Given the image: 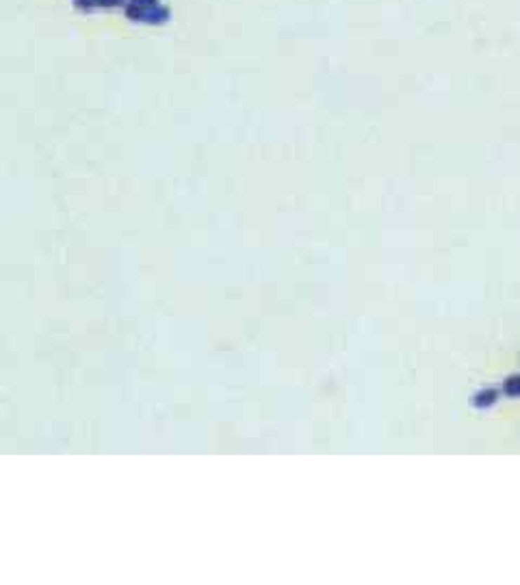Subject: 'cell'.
I'll return each mask as SVG.
<instances>
[{
  "label": "cell",
  "instance_id": "obj_2",
  "mask_svg": "<svg viewBox=\"0 0 520 585\" xmlns=\"http://www.w3.org/2000/svg\"><path fill=\"white\" fill-rule=\"evenodd\" d=\"M507 393L509 395H518L520 393V377H512L507 381Z\"/></svg>",
  "mask_w": 520,
  "mask_h": 585
},
{
  "label": "cell",
  "instance_id": "obj_3",
  "mask_svg": "<svg viewBox=\"0 0 520 585\" xmlns=\"http://www.w3.org/2000/svg\"><path fill=\"white\" fill-rule=\"evenodd\" d=\"M161 0H128L126 5H135V7H150V5H159Z\"/></svg>",
  "mask_w": 520,
  "mask_h": 585
},
{
  "label": "cell",
  "instance_id": "obj_1",
  "mask_svg": "<svg viewBox=\"0 0 520 585\" xmlns=\"http://www.w3.org/2000/svg\"><path fill=\"white\" fill-rule=\"evenodd\" d=\"M124 13L131 22L137 24H150V27H156V24H165L171 18V11L159 3V5H150V7H135V5H126L124 7Z\"/></svg>",
  "mask_w": 520,
  "mask_h": 585
}]
</instances>
